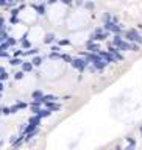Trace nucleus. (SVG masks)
I'll use <instances>...</instances> for the list:
<instances>
[{"label": "nucleus", "mask_w": 142, "mask_h": 150, "mask_svg": "<svg viewBox=\"0 0 142 150\" xmlns=\"http://www.w3.org/2000/svg\"><path fill=\"white\" fill-rule=\"evenodd\" d=\"M111 44L116 45L120 52H131V42H128V41L123 38L122 35H112Z\"/></svg>", "instance_id": "f257e3e1"}, {"label": "nucleus", "mask_w": 142, "mask_h": 150, "mask_svg": "<svg viewBox=\"0 0 142 150\" xmlns=\"http://www.w3.org/2000/svg\"><path fill=\"white\" fill-rule=\"evenodd\" d=\"M109 36H111V33L105 30L103 25H102V27H95L94 31H92V33H91V36H89V39H91V41H95V42H105V41H106Z\"/></svg>", "instance_id": "f03ea898"}, {"label": "nucleus", "mask_w": 142, "mask_h": 150, "mask_svg": "<svg viewBox=\"0 0 142 150\" xmlns=\"http://www.w3.org/2000/svg\"><path fill=\"white\" fill-rule=\"evenodd\" d=\"M123 38H125L128 42H134V44L142 45V33L137 28L125 30V31H123Z\"/></svg>", "instance_id": "7ed1b4c3"}, {"label": "nucleus", "mask_w": 142, "mask_h": 150, "mask_svg": "<svg viewBox=\"0 0 142 150\" xmlns=\"http://www.w3.org/2000/svg\"><path fill=\"white\" fill-rule=\"evenodd\" d=\"M89 64L91 63L86 60V58H83V56H75L74 60H72V63H70V66L74 67V69L80 70V72H84L86 69H88Z\"/></svg>", "instance_id": "20e7f679"}, {"label": "nucleus", "mask_w": 142, "mask_h": 150, "mask_svg": "<svg viewBox=\"0 0 142 150\" xmlns=\"http://www.w3.org/2000/svg\"><path fill=\"white\" fill-rule=\"evenodd\" d=\"M31 8L36 14L39 16H45L47 14V3L45 2H39V3H31Z\"/></svg>", "instance_id": "39448f33"}, {"label": "nucleus", "mask_w": 142, "mask_h": 150, "mask_svg": "<svg viewBox=\"0 0 142 150\" xmlns=\"http://www.w3.org/2000/svg\"><path fill=\"white\" fill-rule=\"evenodd\" d=\"M108 52L111 53V55H112L114 58H116L117 61H123V60H125V56H123V53H122V52H120V50H119L117 47H116V45H112L111 42L108 44Z\"/></svg>", "instance_id": "423d86ee"}, {"label": "nucleus", "mask_w": 142, "mask_h": 150, "mask_svg": "<svg viewBox=\"0 0 142 150\" xmlns=\"http://www.w3.org/2000/svg\"><path fill=\"white\" fill-rule=\"evenodd\" d=\"M86 50H88L89 53H98L100 50H102V47H100V42L88 39V42H86Z\"/></svg>", "instance_id": "0eeeda50"}, {"label": "nucleus", "mask_w": 142, "mask_h": 150, "mask_svg": "<svg viewBox=\"0 0 142 150\" xmlns=\"http://www.w3.org/2000/svg\"><path fill=\"white\" fill-rule=\"evenodd\" d=\"M19 45H20L22 50H28V49L33 47V42L30 41V38H28V35H27V33L19 38Z\"/></svg>", "instance_id": "6e6552de"}, {"label": "nucleus", "mask_w": 142, "mask_h": 150, "mask_svg": "<svg viewBox=\"0 0 142 150\" xmlns=\"http://www.w3.org/2000/svg\"><path fill=\"white\" fill-rule=\"evenodd\" d=\"M98 55L102 56L103 60L108 63V64H111V63H117V60H116V58H114V56L111 55V53L108 52V50H100V52H98Z\"/></svg>", "instance_id": "1a4fd4ad"}, {"label": "nucleus", "mask_w": 142, "mask_h": 150, "mask_svg": "<svg viewBox=\"0 0 142 150\" xmlns=\"http://www.w3.org/2000/svg\"><path fill=\"white\" fill-rule=\"evenodd\" d=\"M58 41V38L55 36V33H45L44 36V39H42V42L44 44H47V45H53L55 42Z\"/></svg>", "instance_id": "9d476101"}, {"label": "nucleus", "mask_w": 142, "mask_h": 150, "mask_svg": "<svg viewBox=\"0 0 142 150\" xmlns=\"http://www.w3.org/2000/svg\"><path fill=\"white\" fill-rule=\"evenodd\" d=\"M20 69L22 70H24L25 72V74H28V72H31V70H33L34 69V66H33V63H31V60L28 61V60H24V63H22V66H20Z\"/></svg>", "instance_id": "9b49d317"}, {"label": "nucleus", "mask_w": 142, "mask_h": 150, "mask_svg": "<svg viewBox=\"0 0 142 150\" xmlns=\"http://www.w3.org/2000/svg\"><path fill=\"white\" fill-rule=\"evenodd\" d=\"M39 47H31V49H28V50H25V52H24V56H31V58H33V56H36V55H39Z\"/></svg>", "instance_id": "f8f14e48"}, {"label": "nucleus", "mask_w": 142, "mask_h": 150, "mask_svg": "<svg viewBox=\"0 0 142 150\" xmlns=\"http://www.w3.org/2000/svg\"><path fill=\"white\" fill-rule=\"evenodd\" d=\"M31 63H33V66H34V67H41V66H42V63H44V56L36 55V56L31 58Z\"/></svg>", "instance_id": "ddd939ff"}, {"label": "nucleus", "mask_w": 142, "mask_h": 150, "mask_svg": "<svg viewBox=\"0 0 142 150\" xmlns=\"http://www.w3.org/2000/svg\"><path fill=\"white\" fill-rule=\"evenodd\" d=\"M5 42H6L8 45H10V49H11V47H14V45H17V44H19V39L10 35V36H8V38H6V41H5Z\"/></svg>", "instance_id": "4468645a"}, {"label": "nucleus", "mask_w": 142, "mask_h": 150, "mask_svg": "<svg viewBox=\"0 0 142 150\" xmlns=\"http://www.w3.org/2000/svg\"><path fill=\"white\" fill-rule=\"evenodd\" d=\"M31 97H33V100H41V99L44 97V91H42V89L33 91V92H31Z\"/></svg>", "instance_id": "2eb2a0df"}, {"label": "nucleus", "mask_w": 142, "mask_h": 150, "mask_svg": "<svg viewBox=\"0 0 142 150\" xmlns=\"http://www.w3.org/2000/svg\"><path fill=\"white\" fill-rule=\"evenodd\" d=\"M22 63H24L22 58H10V66H13V67L22 66Z\"/></svg>", "instance_id": "dca6fc26"}, {"label": "nucleus", "mask_w": 142, "mask_h": 150, "mask_svg": "<svg viewBox=\"0 0 142 150\" xmlns=\"http://www.w3.org/2000/svg\"><path fill=\"white\" fill-rule=\"evenodd\" d=\"M84 10H88V11H94V8H95V3L92 2V0H84V5H83Z\"/></svg>", "instance_id": "f3484780"}, {"label": "nucleus", "mask_w": 142, "mask_h": 150, "mask_svg": "<svg viewBox=\"0 0 142 150\" xmlns=\"http://www.w3.org/2000/svg\"><path fill=\"white\" fill-rule=\"evenodd\" d=\"M56 44L59 45V47H66V45H70L72 42H70V39H69V38H61V39L56 41Z\"/></svg>", "instance_id": "a211bd4d"}, {"label": "nucleus", "mask_w": 142, "mask_h": 150, "mask_svg": "<svg viewBox=\"0 0 142 150\" xmlns=\"http://www.w3.org/2000/svg\"><path fill=\"white\" fill-rule=\"evenodd\" d=\"M10 74H8L6 69H3V67H0V81H6Z\"/></svg>", "instance_id": "6ab92c4d"}, {"label": "nucleus", "mask_w": 142, "mask_h": 150, "mask_svg": "<svg viewBox=\"0 0 142 150\" xmlns=\"http://www.w3.org/2000/svg\"><path fill=\"white\" fill-rule=\"evenodd\" d=\"M49 58H50L52 61L61 60V52H50V53H49Z\"/></svg>", "instance_id": "aec40b11"}, {"label": "nucleus", "mask_w": 142, "mask_h": 150, "mask_svg": "<svg viewBox=\"0 0 142 150\" xmlns=\"http://www.w3.org/2000/svg\"><path fill=\"white\" fill-rule=\"evenodd\" d=\"M58 3H61L63 6H67V8H70L72 5H75V0H58Z\"/></svg>", "instance_id": "412c9836"}, {"label": "nucleus", "mask_w": 142, "mask_h": 150, "mask_svg": "<svg viewBox=\"0 0 142 150\" xmlns=\"http://www.w3.org/2000/svg\"><path fill=\"white\" fill-rule=\"evenodd\" d=\"M61 60L70 64V63H72V60H74V56H72V55H69V53H61Z\"/></svg>", "instance_id": "4be33fe9"}, {"label": "nucleus", "mask_w": 142, "mask_h": 150, "mask_svg": "<svg viewBox=\"0 0 142 150\" xmlns=\"http://www.w3.org/2000/svg\"><path fill=\"white\" fill-rule=\"evenodd\" d=\"M13 77H14V80H22V78H24V77H25V72L24 70H16L14 72V75H13Z\"/></svg>", "instance_id": "5701e85b"}, {"label": "nucleus", "mask_w": 142, "mask_h": 150, "mask_svg": "<svg viewBox=\"0 0 142 150\" xmlns=\"http://www.w3.org/2000/svg\"><path fill=\"white\" fill-rule=\"evenodd\" d=\"M24 52H25V50L17 49V50H14V52H13V56H11V58H22V56H24Z\"/></svg>", "instance_id": "b1692460"}, {"label": "nucleus", "mask_w": 142, "mask_h": 150, "mask_svg": "<svg viewBox=\"0 0 142 150\" xmlns=\"http://www.w3.org/2000/svg\"><path fill=\"white\" fill-rule=\"evenodd\" d=\"M10 22H11V25H19L20 24V19H19V17H10Z\"/></svg>", "instance_id": "393cba45"}, {"label": "nucleus", "mask_w": 142, "mask_h": 150, "mask_svg": "<svg viewBox=\"0 0 142 150\" xmlns=\"http://www.w3.org/2000/svg\"><path fill=\"white\" fill-rule=\"evenodd\" d=\"M139 50H141V45L139 44L131 42V52H139Z\"/></svg>", "instance_id": "a878e982"}, {"label": "nucleus", "mask_w": 142, "mask_h": 150, "mask_svg": "<svg viewBox=\"0 0 142 150\" xmlns=\"http://www.w3.org/2000/svg\"><path fill=\"white\" fill-rule=\"evenodd\" d=\"M127 141H128V144H130V145H133V147L136 145V141H134V138H133V136H128Z\"/></svg>", "instance_id": "bb28decb"}, {"label": "nucleus", "mask_w": 142, "mask_h": 150, "mask_svg": "<svg viewBox=\"0 0 142 150\" xmlns=\"http://www.w3.org/2000/svg\"><path fill=\"white\" fill-rule=\"evenodd\" d=\"M50 50H52V52H61V47H59V45L56 44V45H52V47H50Z\"/></svg>", "instance_id": "cd10ccee"}, {"label": "nucleus", "mask_w": 142, "mask_h": 150, "mask_svg": "<svg viewBox=\"0 0 142 150\" xmlns=\"http://www.w3.org/2000/svg\"><path fill=\"white\" fill-rule=\"evenodd\" d=\"M86 70H89V72H91V74H95V72H98V70H97V69H95V67H94L92 64H89V66H88V69H86Z\"/></svg>", "instance_id": "c85d7f7f"}, {"label": "nucleus", "mask_w": 142, "mask_h": 150, "mask_svg": "<svg viewBox=\"0 0 142 150\" xmlns=\"http://www.w3.org/2000/svg\"><path fill=\"white\" fill-rule=\"evenodd\" d=\"M75 5L77 6H83L84 5V0H75Z\"/></svg>", "instance_id": "c756f323"}, {"label": "nucleus", "mask_w": 142, "mask_h": 150, "mask_svg": "<svg viewBox=\"0 0 142 150\" xmlns=\"http://www.w3.org/2000/svg\"><path fill=\"white\" fill-rule=\"evenodd\" d=\"M3 27H5V17L0 16V28H3Z\"/></svg>", "instance_id": "7c9ffc66"}, {"label": "nucleus", "mask_w": 142, "mask_h": 150, "mask_svg": "<svg viewBox=\"0 0 142 150\" xmlns=\"http://www.w3.org/2000/svg\"><path fill=\"white\" fill-rule=\"evenodd\" d=\"M8 5V0H0V6H2V8H5Z\"/></svg>", "instance_id": "2f4dec72"}, {"label": "nucleus", "mask_w": 142, "mask_h": 150, "mask_svg": "<svg viewBox=\"0 0 142 150\" xmlns=\"http://www.w3.org/2000/svg\"><path fill=\"white\" fill-rule=\"evenodd\" d=\"M3 41H6V38H5V36H2V35H0V44H2Z\"/></svg>", "instance_id": "473e14b6"}, {"label": "nucleus", "mask_w": 142, "mask_h": 150, "mask_svg": "<svg viewBox=\"0 0 142 150\" xmlns=\"http://www.w3.org/2000/svg\"><path fill=\"white\" fill-rule=\"evenodd\" d=\"M123 150H134V147H133V145H128V147L123 149Z\"/></svg>", "instance_id": "72a5a7b5"}, {"label": "nucleus", "mask_w": 142, "mask_h": 150, "mask_svg": "<svg viewBox=\"0 0 142 150\" xmlns=\"http://www.w3.org/2000/svg\"><path fill=\"white\" fill-rule=\"evenodd\" d=\"M137 30H139L141 33H142V24H139V25H137Z\"/></svg>", "instance_id": "f704fd0d"}, {"label": "nucleus", "mask_w": 142, "mask_h": 150, "mask_svg": "<svg viewBox=\"0 0 142 150\" xmlns=\"http://www.w3.org/2000/svg\"><path fill=\"white\" fill-rule=\"evenodd\" d=\"M139 131H141V135H142V125L139 127Z\"/></svg>", "instance_id": "c9c22d12"}]
</instances>
